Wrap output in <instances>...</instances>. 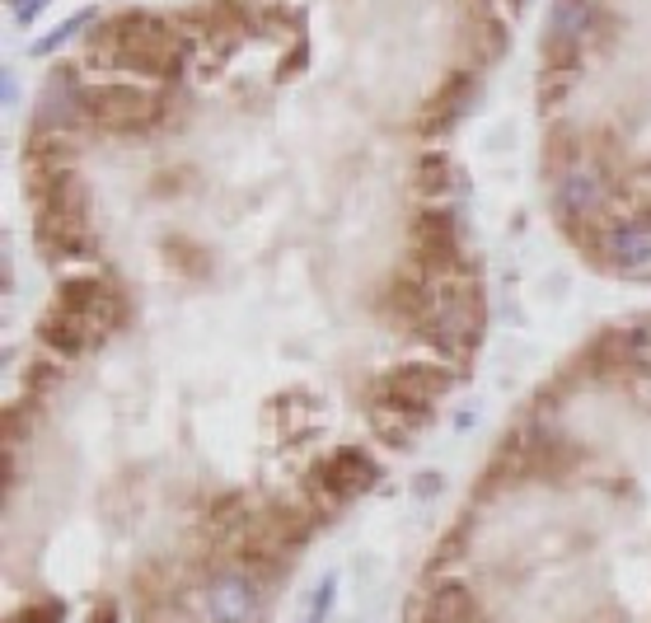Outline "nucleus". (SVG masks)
Here are the masks:
<instances>
[{"instance_id": "nucleus-11", "label": "nucleus", "mask_w": 651, "mask_h": 623, "mask_svg": "<svg viewBox=\"0 0 651 623\" xmlns=\"http://www.w3.org/2000/svg\"><path fill=\"white\" fill-rule=\"evenodd\" d=\"M604 254L618 268H647L651 262V221H618L604 235Z\"/></svg>"}, {"instance_id": "nucleus-3", "label": "nucleus", "mask_w": 651, "mask_h": 623, "mask_svg": "<svg viewBox=\"0 0 651 623\" xmlns=\"http://www.w3.org/2000/svg\"><path fill=\"white\" fill-rule=\"evenodd\" d=\"M451 384H455V376H451V370H441V366H398V370H390V376L380 380V399L398 403V408L413 413V417H427V408Z\"/></svg>"}, {"instance_id": "nucleus-5", "label": "nucleus", "mask_w": 651, "mask_h": 623, "mask_svg": "<svg viewBox=\"0 0 651 623\" xmlns=\"http://www.w3.org/2000/svg\"><path fill=\"white\" fill-rule=\"evenodd\" d=\"M61 309L75 315L81 323H89L95 333L118 329L122 315H127L122 295L108 282H99V277H75V282H61Z\"/></svg>"}, {"instance_id": "nucleus-4", "label": "nucleus", "mask_w": 651, "mask_h": 623, "mask_svg": "<svg viewBox=\"0 0 651 623\" xmlns=\"http://www.w3.org/2000/svg\"><path fill=\"white\" fill-rule=\"evenodd\" d=\"M478 329H483V305L478 291H459V295H437V309L427 319V338L441 347H478Z\"/></svg>"}, {"instance_id": "nucleus-14", "label": "nucleus", "mask_w": 651, "mask_h": 623, "mask_svg": "<svg viewBox=\"0 0 651 623\" xmlns=\"http://www.w3.org/2000/svg\"><path fill=\"white\" fill-rule=\"evenodd\" d=\"M417 423H422V417L403 413L398 403H390V399H376V408H370V427H376V436H384V441L398 445V450H408V445H413Z\"/></svg>"}, {"instance_id": "nucleus-9", "label": "nucleus", "mask_w": 651, "mask_h": 623, "mask_svg": "<svg viewBox=\"0 0 651 623\" xmlns=\"http://www.w3.org/2000/svg\"><path fill=\"white\" fill-rule=\"evenodd\" d=\"M557 211L567 216V221H591V216L604 211V201H610V183L600 179V169L591 164H572L563 169V179H557Z\"/></svg>"}, {"instance_id": "nucleus-1", "label": "nucleus", "mask_w": 651, "mask_h": 623, "mask_svg": "<svg viewBox=\"0 0 651 623\" xmlns=\"http://www.w3.org/2000/svg\"><path fill=\"white\" fill-rule=\"evenodd\" d=\"M99 48H113V57L122 66L132 71H146V75H160V81H174L179 66H183V42L179 34L169 28L164 20L155 14H122V20L103 24V34H95V52Z\"/></svg>"}, {"instance_id": "nucleus-21", "label": "nucleus", "mask_w": 651, "mask_h": 623, "mask_svg": "<svg viewBox=\"0 0 651 623\" xmlns=\"http://www.w3.org/2000/svg\"><path fill=\"white\" fill-rule=\"evenodd\" d=\"M417 492H422V497L441 492V474H422V478H417Z\"/></svg>"}, {"instance_id": "nucleus-15", "label": "nucleus", "mask_w": 651, "mask_h": 623, "mask_svg": "<svg viewBox=\"0 0 651 623\" xmlns=\"http://www.w3.org/2000/svg\"><path fill=\"white\" fill-rule=\"evenodd\" d=\"M417 188H422V193H445V188H451V160H445L441 150H427L422 160H417Z\"/></svg>"}, {"instance_id": "nucleus-8", "label": "nucleus", "mask_w": 651, "mask_h": 623, "mask_svg": "<svg viewBox=\"0 0 651 623\" xmlns=\"http://www.w3.org/2000/svg\"><path fill=\"white\" fill-rule=\"evenodd\" d=\"M258 582L244 572H221L201 590V614L211 623H249L258 614Z\"/></svg>"}, {"instance_id": "nucleus-20", "label": "nucleus", "mask_w": 651, "mask_h": 623, "mask_svg": "<svg viewBox=\"0 0 651 623\" xmlns=\"http://www.w3.org/2000/svg\"><path fill=\"white\" fill-rule=\"evenodd\" d=\"M305 57H309V48H305V38H300V42H296V52H291V61H282V71H286V75H296V71L305 66Z\"/></svg>"}, {"instance_id": "nucleus-18", "label": "nucleus", "mask_w": 651, "mask_h": 623, "mask_svg": "<svg viewBox=\"0 0 651 623\" xmlns=\"http://www.w3.org/2000/svg\"><path fill=\"white\" fill-rule=\"evenodd\" d=\"M48 5H52V0H10V10H14V20H20V24H34Z\"/></svg>"}, {"instance_id": "nucleus-6", "label": "nucleus", "mask_w": 651, "mask_h": 623, "mask_svg": "<svg viewBox=\"0 0 651 623\" xmlns=\"http://www.w3.org/2000/svg\"><path fill=\"white\" fill-rule=\"evenodd\" d=\"M413 258L427 272H455L459 268V221L451 211H422L413 221Z\"/></svg>"}, {"instance_id": "nucleus-12", "label": "nucleus", "mask_w": 651, "mask_h": 623, "mask_svg": "<svg viewBox=\"0 0 651 623\" xmlns=\"http://www.w3.org/2000/svg\"><path fill=\"white\" fill-rule=\"evenodd\" d=\"M469 619H478V600L469 586L445 582L427 596V623H469Z\"/></svg>"}, {"instance_id": "nucleus-2", "label": "nucleus", "mask_w": 651, "mask_h": 623, "mask_svg": "<svg viewBox=\"0 0 651 623\" xmlns=\"http://www.w3.org/2000/svg\"><path fill=\"white\" fill-rule=\"evenodd\" d=\"M85 113L99 122L103 132H142L160 118V99L150 95L142 85H122V81H108V85H89L85 89Z\"/></svg>"}, {"instance_id": "nucleus-16", "label": "nucleus", "mask_w": 651, "mask_h": 623, "mask_svg": "<svg viewBox=\"0 0 651 623\" xmlns=\"http://www.w3.org/2000/svg\"><path fill=\"white\" fill-rule=\"evenodd\" d=\"M89 24H95V10H81V14H71L66 24H57L48 38H38V42H34V57H52V52L61 48V42H71V38L81 34V28H89Z\"/></svg>"}, {"instance_id": "nucleus-22", "label": "nucleus", "mask_w": 651, "mask_h": 623, "mask_svg": "<svg viewBox=\"0 0 651 623\" xmlns=\"http://www.w3.org/2000/svg\"><path fill=\"white\" fill-rule=\"evenodd\" d=\"M300 623H305V619H300Z\"/></svg>"}, {"instance_id": "nucleus-17", "label": "nucleus", "mask_w": 651, "mask_h": 623, "mask_svg": "<svg viewBox=\"0 0 651 623\" xmlns=\"http://www.w3.org/2000/svg\"><path fill=\"white\" fill-rule=\"evenodd\" d=\"M333 590H337V576H323V582L315 586V600H309L305 623H323V619H329V610H333Z\"/></svg>"}, {"instance_id": "nucleus-13", "label": "nucleus", "mask_w": 651, "mask_h": 623, "mask_svg": "<svg viewBox=\"0 0 651 623\" xmlns=\"http://www.w3.org/2000/svg\"><path fill=\"white\" fill-rule=\"evenodd\" d=\"M89 338H95V329L81 323L75 315H66V309H57V315L42 319V342H48L52 352H61V356H81L89 347Z\"/></svg>"}, {"instance_id": "nucleus-7", "label": "nucleus", "mask_w": 651, "mask_h": 623, "mask_svg": "<svg viewBox=\"0 0 651 623\" xmlns=\"http://www.w3.org/2000/svg\"><path fill=\"white\" fill-rule=\"evenodd\" d=\"M376 478H380L376 460H370L361 445H343V450H333L315 474H309V488L333 497V502H343V497H352V492H366Z\"/></svg>"}, {"instance_id": "nucleus-10", "label": "nucleus", "mask_w": 651, "mask_h": 623, "mask_svg": "<svg viewBox=\"0 0 651 623\" xmlns=\"http://www.w3.org/2000/svg\"><path fill=\"white\" fill-rule=\"evenodd\" d=\"M474 95H478L474 71H455V75H445V85L437 89V95H431L427 113H422V132L431 136V132H445L451 122H459V118H464V108L474 103Z\"/></svg>"}, {"instance_id": "nucleus-19", "label": "nucleus", "mask_w": 651, "mask_h": 623, "mask_svg": "<svg viewBox=\"0 0 651 623\" xmlns=\"http://www.w3.org/2000/svg\"><path fill=\"white\" fill-rule=\"evenodd\" d=\"M20 623H66V614H61V604H34V610H24Z\"/></svg>"}]
</instances>
